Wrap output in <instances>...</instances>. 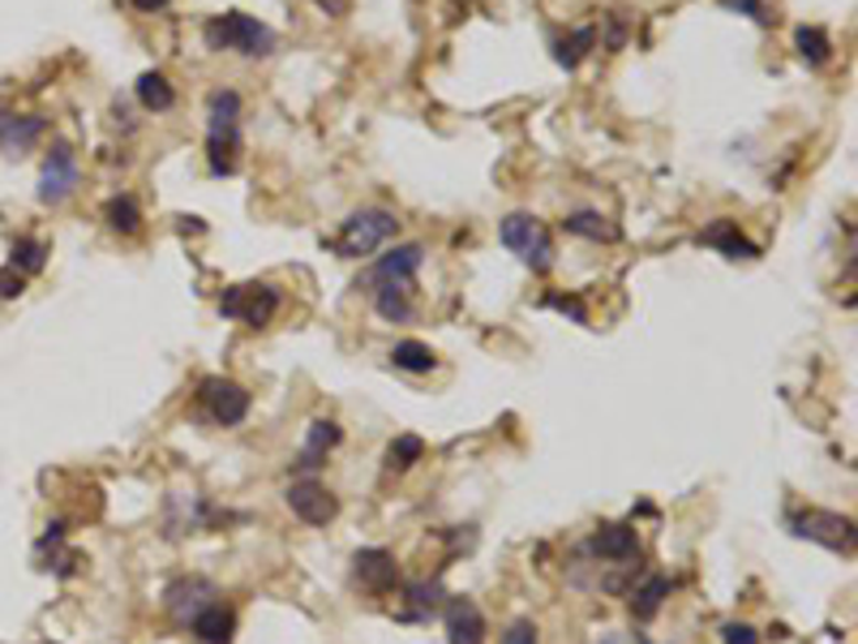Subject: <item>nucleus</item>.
<instances>
[{
  "label": "nucleus",
  "instance_id": "obj_1",
  "mask_svg": "<svg viewBox=\"0 0 858 644\" xmlns=\"http://www.w3.org/2000/svg\"><path fill=\"white\" fill-rule=\"evenodd\" d=\"M240 151V95L211 90L206 99V163L215 176H233Z\"/></svg>",
  "mask_w": 858,
  "mask_h": 644
},
{
  "label": "nucleus",
  "instance_id": "obj_28",
  "mask_svg": "<svg viewBox=\"0 0 858 644\" xmlns=\"http://www.w3.org/2000/svg\"><path fill=\"white\" fill-rule=\"evenodd\" d=\"M592 47H597V31H592V26H580V31L571 35V40H558V43H554V61H558L562 69H576V65L584 61Z\"/></svg>",
  "mask_w": 858,
  "mask_h": 644
},
{
  "label": "nucleus",
  "instance_id": "obj_9",
  "mask_svg": "<svg viewBox=\"0 0 858 644\" xmlns=\"http://www.w3.org/2000/svg\"><path fill=\"white\" fill-rule=\"evenodd\" d=\"M283 498H288L292 516L313 524V528H326V524L340 516V498L318 482V477H297V482L288 485V494H283Z\"/></svg>",
  "mask_w": 858,
  "mask_h": 644
},
{
  "label": "nucleus",
  "instance_id": "obj_26",
  "mask_svg": "<svg viewBox=\"0 0 858 644\" xmlns=\"http://www.w3.org/2000/svg\"><path fill=\"white\" fill-rule=\"evenodd\" d=\"M404 598H408V614L404 619H429L438 605H442V580H412L408 589H404Z\"/></svg>",
  "mask_w": 858,
  "mask_h": 644
},
{
  "label": "nucleus",
  "instance_id": "obj_24",
  "mask_svg": "<svg viewBox=\"0 0 858 644\" xmlns=\"http://www.w3.org/2000/svg\"><path fill=\"white\" fill-rule=\"evenodd\" d=\"M104 219H108L112 233L133 237V233L142 228V206H138L133 194H117V198H108V206H104Z\"/></svg>",
  "mask_w": 858,
  "mask_h": 644
},
{
  "label": "nucleus",
  "instance_id": "obj_21",
  "mask_svg": "<svg viewBox=\"0 0 858 644\" xmlns=\"http://www.w3.org/2000/svg\"><path fill=\"white\" fill-rule=\"evenodd\" d=\"M133 90H138V104H142L147 112H172V108H176V90H172V82L163 78L159 69H147Z\"/></svg>",
  "mask_w": 858,
  "mask_h": 644
},
{
  "label": "nucleus",
  "instance_id": "obj_32",
  "mask_svg": "<svg viewBox=\"0 0 858 644\" xmlns=\"http://www.w3.org/2000/svg\"><path fill=\"white\" fill-rule=\"evenodd\" d=\"M546 305H554L558 314H567L571 322H588V305L580 301V297H562V292H554V297H546Z\"/></svg>",
  "mask_w": 858,
  "mask_h": 644
},
{
  "label": "nucleus",
  "instance_id": "obj_10",
  "mask_svg": "<svg viewBox=\"0 0 858 644\" xmlns=\"http://www.w3.org/2000/svg\"><path fill=\"white\" fill-rule=\"evenodd\" d=\"M197 400L211 412L215 426H240L249 417V391L233 378H202Z\"/></svg>",
  "mask_w": 858,
  "mask_h": 644
},
{
  "label": "nucleus",
  "instance_id": "obj_4",
  "mask_svg": "<svg viewBox=\"0 0 858 644\" xmlns=\"http://www.w3.org/2000/svg\"><path fill=\"white\" fill-rule=\"evenodd\" d=\"M498 237H503V245L524 267H533V271H549L554 267V242H549V228L537 215L511 211L507 219L498 224Z\"/></svg>",
  "mask_w": 858,
  "mask_h": 644
},
{
  "label": "nucleus",
  "instance_id": "obj_12",
  "mask_svg": "<svg viewBox=\"0 0 858 644\" xmlns=\"http://www.w3.org/2000/svg\"><path fill=\"white\" fill-rule=\"evenodd\" d=\"M352 576L365 593H390L399 584V564L395 555L383 550V546H369V550H356L352 555Z\"/></svg>",
  "mask_w": 858,
  "mask_h": 644
},
{
  "label": "nucleus",
  "instance_id": "obj_23",
  "mask_svg": "<svg viewBox=\"0 0 858 644\" xmlns=\"http://www.w3.org/2000/svg\"><path fill=\"white\" fill-rule=\"evenodd\" d=\"M47 254H52V245L40 242V237H18L13 249H9V267L22 271V276H40L47 267Z\"/></svg>",
  "mask_w": 858,
  "mask_h": 644
},
{
  "label": "nucleus",
  "instance_id": "obj_6",
  "mask_svg": "<svg viewBox=\"0 0 858 644\" xmlns=\"http://www.w3.org/2000/svg\"><path fill=\"white\" fill-rule=\"evenodd\" d=\"M790 533L816 541V546L833 550V555H855V520L841 516V512H819V507H812V512H803V516L790 520Z\"/></svg>",
  "mask_w": 858,
  "mask_h": 644
},
{
  "label": "nucleus",
  "instance_id": "obj_3",
  "mask_svg": "<svg viewBox=\"0 0 858 644\" xmlns=\"http://www.w3.org/2000/svg\"><path fill=\"white\" fill-rule=\"evenodd\" d=\"M395 233H399L395 211H387V206H365V211H352L348 219H344V228L335 237V249H340V258H365L378 245H387Z\"/></svg>",
  "mask_w": 858,
  "mask_h": 644
},
{
  "label": "nucleus",
  "instance_id": "obj_2",
  "mask_svg": "<svg viewBox=\"0 0 858 644\" xmlns=\"http://www.w3.org/2000/svg\"><path fill=\"white\" fill-rule=\"evenodd\" d=\"M202 40L215 52H240V56H271L275 52V31L267 22L240 13V9H228V13H215L206 26H202Z\"/></svg>",
  "mask_w": 858,
  "mask_h": 644
},
{
  "label": "nucleus",
  "instance_id": "obj_30",
  "mask_svg": "<svg viewBox=\"0 0 858 644\" xmlns=\"http://www.w3.org/2000/svg\"><path fill=\"white\" fill-rule=\"evenodd\" d=\"M726 9H730V13H742V18H751L755 26H769V22H773V13H769V4H764V0H726Z\"/></svg>",
  "mask_w": 858,
  "mask_h": 644
},
{
  "label": "nucleus",
  "instance_id": "obj_25",
  "mask_svg": "<svg viewBox=\"0 0 858 644\" xmlns=\"http://www.w3.org/2000/svg\"><path fill=\"white\" fill-rule=\"evenodd\" d=\"M794 47H798V56H803L812 69H819V65L833 61V40H828L824 26H798V31H794Z\"/></svg>",
  "mask_w": 858,
  "mask_h": 644
},
{
  "label": "nucleus",
  "instance_id": "obj_8",
  "mask_svg": "<svg viewBox=\"0 0 858 644\" xmlns=\"http://www.w3.org/2000/svg\"><path fill=\"white\" fill-rule=\"evenodd\" d=\"M421 262H426V245L421 242L390 245L387 254L356 280V288L374 292V288H387V283H412L417 280V271H421Z\"/></svg>",
  "mask_w": 858,
  "mask_h": 644
},
{
  "label": "nucleus",
  "instance_id": "obj_38",
  "mask_svg": "<svg viewBox=\"0 0 858 644\" xmlns=\"http://www.w3.org/2000/svg\"><path fill=\"white\" fill-rule=\"evenodd\" d=\"M601 644H619V641H614V636H605V641H601Z\"/></svg>",
  "mask_w": 858,
  "mask_h": 644
},
{
  "label": "nucleus",
  "instance_id": "obj_16",
  "mask_svg": "<svg viewBox=\"0 0 858 644\" xmlns=\"http://www.w3.org/2000/svg\"><path fill=\"white\" fill-rule=\"evenodd\" d=\"M700 245L717 249V254H721V258H730V262H739V258H742V262L760 258V245L747 242L734 219H712V224H708V228L700 233Z\"/></svg>",
  "mask_w": 858,
  "mask_h": 644
},
{
  "label": "nucleus",
  "instance_id": "obj_20",
  "mask_svg": "<svg viewBox=\"0 0 858 644\" xmlns=\"http://www.w3.org/2000/svg\"><path fill=\"white\" fill-rule=\"evenodd\" d=\"M374 297V310H378V319L387 322H412V283H387V288H374L369 292Z\"/></svg>",
  "mask_w": 858,
  "mask_h": 644
},
{
  "label": "nucleus",
  "instance_id": "obj_17",
  "mask_svg": "<svg viewBox=\"0 0 858 644\" xmlns=\"http://www.w3.org/2000/svg\"><path fill=\"white\" fill-rule=\"evenodd\" d=\"M43 129H47L43 117H13V112H0V151H4V155H26V151L43 138Z\"/></svg>",
  "mask_w": 858,
  "mask_h": 644
},
{
  "label": "nucleus",
  "instance_id": "obj_34",
  "mask_svg": "<svg viewBox=\"0 0 858 644\" xmlns=\"http://www.w3.org/2000/svg\"><path fill=\"white\" fill-rule=\"evenodd\" d=\"M721 641L726 644H760V632L751 623H726L721 627Z\"/></svg>",
  "mask_w": 858,
  "mask_h": 644
},
{
  "label": "nucleus",
  "instance_id": "obj_18",
  "mask_svg": "<svg viewBox=\"0 0 858 644\" xmlns=\"http://www.w3.org/2000/svg\"><path fill=\"white\" fill-rule=\"evenodd\" d=\"M190 632H194L202 644H233L236 614L224 602H211L206 610H202V614H197L194 623H190Z\"/></svg>",
  "mask_w": 858,
  "mask_h": 644
},
{
  "label": "nucleus",
  "instance_id": "obj_31",
  "mask_svg": "<svg viewBox=\"0 0 858 644\" xmlns=\"http://www.w3.org/2000/svg\"><path fill=\"white\" fill-rule=\"evenodd\" d=\"M626 40H631V26H626L623 13H610L605 18V52H623Z\"/></svg>",
  "mask_w": 858,
  "mask_h": 644
},
{
  "label": "nucleus",
  "instance_id": "obj_33",
  "mask_svg": "<svg viewBox=\"0 0 858 644\" xmlns=\"http://www.w3.org/2000/svg\"><path fill=\"white\" fill-rule=\"evenodd\" d=\"M503 644H541V636H537V623L515 619L507 632H503Z\"/></svg>",
  "mask_w": 858,
  "mask_h": 644
},
{
  "label": "nucleus",
  "instance_id": "obj_22",
  "mask_svg": "<svg viewBox=\"0 0 858 644\" xmlns=\"http://www.w3.org/2000/svg\"><path fill=\"white\" fill-rule=\"evenodd\" d=\"M669 589H674V584H669V576H648V580L631 593V614H635L640 623H648V619H653V614L665 605Z\"/></svg>",
  "mask_w": 858,
  "mask_h": 644
},
{
  "label": "nucleus",
  "instance_id": "obj_29",
  "mask_svg": "<svg viewBox=\"0 0 858 644\" xmlns=\"http://www.w3.org/2000/svg\"><path fill=\"white\" fill-rule=\"evenodd\" d=\"M421 455H426V443H421L417 434H399V439H390V447H387V469L390 473H408Z\"/></svg>",
  "mask_w": 858,
  "mask_h": 644
},
{
  "label": "nucleus",
  "instance_id": "obj_5",
  "mask_svg": "<svg viewBox=\"0 0 858 644\" xmlns=\"http://www.w3.org/2000/svg\"><path fill=\"white\" fill-rule=\"evenodd\" d=\"M279 305H283V297H279V288L275 283H233V288H224V297H219V314L224 319H236L245 322V326H267V322L279 314Z\"/></svg>",
  "mask_w": 858,
  "mask_h": 644
},
{
  "label": "nucleus",
  "instance_id": "obj_19",
  "mask_svg": "<svg viewBox=\"0 0 858 644\" xmlns=\"http://www.w3.org/2000/svg\"><path fill=\"white\" fill-rule=\"evenodd\" d=\"M562 228L571 233V237H584V242H619V224L610 219V215H601V211H571L567 219H562Z\"/></svg>",
  "mask_w": 858,
  "mask_h": 644
},
{
  "label": "nucleus",
  "instance_id": "obj_35",
  "mask_svg": "<svg viewBox=\"0 0 858 644\" xmlns=\"http://www.w3.org/2000/svg\"><path fill=\"white\" fill-rule=\"evenodd\" d=\"M22 292H26V276H22V271H13V267H9V271H0V297H4V301L22 297Z\"/></svg>",
  "mask_w": 858,
  "mask_h": 644
},
{
  "label": "nucleus",
  "instance_id": "obj_37",
  "mask_svg": "<svg viewBox=\"0 0 858 644\" xmlns=\"http://www.w3.org/2000/svg\"><path fill=\"white\" fill-rule=\"evenodd\" d=\"M318 4H322V9H326V13H331V18H340V13H344V9H348V0H318Z\"/></svg>",
  "mask_w": 858,
  "mask_h": 644
},
{
  "label": "nucleus",
  "instance_id": "obj_14",
  "mask_svg": "<svg viewBox=\"0 0 858 644\" xmlns=\"http://www.w3.org/2000/svg\"><path fill=\"white\" fill-rule=\"evenodd\" d=\"M592 559H605V564H626V559H640V533L631 524H601L592 533V541L584 546Z\"/></svg>",
  "mask_w": 858,
  "mask_h": 644
},
{
  "label": "nucleus",
  "instance_id": "obj_11",
  "mask_svg": "<svg viewBox=\"0 0 858 644\" xmlns=\"http://www.w3.org/2000/svg\"><path fill=\"white\" fill-rule=\"evenodd\" d=\"M219 598V589L206 580V576H181V580H172L168 584V593H163V610L172 614V623L176 627H190L197 614L206 610V605Z\"/></svg>",
  "mask_w": 858,
  "mask_h": 644
},
{
  "label": "nucleus",
  "instance_id": "obj_7",
  "mask_svg": "<svg viewBox=\"0 0 858 644\" xmlns=\"http://www.w3.org/2000/svg\"><path fill=\"white\" fill-rule=\"evenodd\" d=\"M82 185L78 155L69 142H52V151L43 155L40 168V202L43 206H61V202L74 198V190Z\"/></svg>",
  "mask_w": 858,
  "mask_h": 644
},
{
  "label": "nucleus",
  "instance_id": "obj_13",
  "mask_svg": "<svg viewBox=\"0 0 858 644\" xmlns=\"http://www.w3.org/2000/svg\"><path fill=\"white\" fill-rule=\"evenodd\" d=\"M442 627H447V644H485V614L472 598H451L442 605Z\"/></svg>",
  "mask_w": 858,
  "mask_h": 644
},
{
  "label": "nucleus",
  "instance_id": "obj_36",
  "mask_svg": "<svg viewBox=\"0 0 858 644\" xmlns=\"http://www.w3.org/2000/svg\"><path fill=\"white\" fill-rule=\"evenodd\" d=\"M129 4H133L138 13H159V9H168L172 0H129Z\"/></svg>",
  "mask_w": 858,
  "mask_h": 644
},
{
  "label": "nucleus",
  "instance_id": "obj_15",
  "mask_svg": "<svg viewBox=\"0 0 858 644\" xmlns=\"http://www.w3.org/2000/svg\"><path fill=\"white\" fill-rule=\"evenodd\" d=\"M340 426L331 421V417H313L310 421V430H305V451L292 460V469L301 473V477H310V473H318L322 464H326V455L340 447Z\"/></svg>",
  "mask_w": 858,
  "mask_h": 644
},
{
  "label": "nucleus",
  "instance_id": "obj_27",
  "mask_svg": "<svg viewBox=\"0 0 858 644\" xmlns=\"http://www.w3.org/2000/svg\"><path fill=\"white\" fill-rule=\"evenodd\" d=\"M390 365L395 369H408V374H429L438 357H433V348L421 344V340H399L395 348H390Z\"/></svg>",
  "mask_w": 858,
  "mask_h": 644
}]
</instances>
